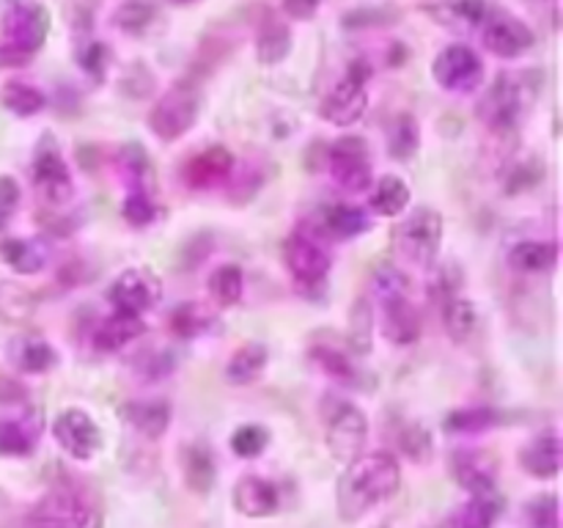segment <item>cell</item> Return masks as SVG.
I'll return each instance as SVG.
<instances>
[{
  "label": "cell",
  "instance_id": "59",
  "mask_svg": "<svg viewBox=\"0 0 563 528\" xmlns=\"http://www.w3.org/2000/svg\"><path fill=\"white\" fill-rule=\"evenodd\" d=\"M542 3H550V0H542Z\"/></svg>",
  "mask_w": 563,
  "mask_h": 528
},
{
  "label": "cell",
  "instance_id": "30",
  "mask_svg": "<svg viewBox=\"0 0 563 528\" xmlns=\"http://www.w3.org/2000/svg\"><path fill=\"white\" fill-rule=\"evenodd\" d=\"M561 248L555 240H522L509 251V264L517 273L539 275L555 270Z\"/></svg>",
  "mask_w": 563,
  "mask_h": 528
},
{
  "label": "cell",
  "instance_id": "20",
  "mask_svg": "<svg viewBox=\"0 0 563 528\" xmlns=\"http://www.w3.org/2000/svg\"><path fill=\"white\" fill-rule=\"evenodd\" d=\"M231 504H234V509L240 512L242 517L264 520V517H273L280 512V490L278 484L269 482V479L256 476V473H245V476H240V482L234 484Z\"/></svg>",
  "mask_w": 563,
  "mask_h": 528
},
{
  "label": "cell",
  "instance_id": "48",
  "mask_svg": "<svg viewBox=\"0 0 563 528\" xmlns=\"http://www.w3.org/2000/svg\"><path fill=\"white\" fill-rule=\"evenodd\" d=\"M269 446V429L262 424H245V427L236 429L231 435V451H234L240 460H256L267 451Z\"/></svg>",
  "mask_w": 563,
  "mask_h": 528
},
{
  "label": "cell",
  "instance_id": "17",
  "mask_svg": "<svg viewBox=\"0 0 563 528\" xmlns=\"http://www.w3.org/2000/svg\"><path fill=\"white\" fill-rule=\"evenodd\" d=\"M234 168H236V157L231 148L207 146V148H198L196 154H190V157L181 163L179 179L187 190L207 193V190H214V187L225 185V182L234 176Z\"/></svg>",
  "mask_w": 563,
  "mask_h": 528
},
{
  "label": "cell",
  "instance_id": "23",
  "mask_svg": "<svg viewBox=\"0 0 563 528\" xmlns=\"http://www.w3.org/2000/svg\"><path fill=\"white\" fill-rule=\"evenodd\" d=\"M563 465V440L555 429L537 435L520 449V468L539 482H553Z\"/></svg>",
  "mask_w": 563,
  "mask_h": 528
},
{
  "label": "cell",
  "instance_id": "58",
  "mask_svg": "<svg viewBox=\"0 0 563 528\" xmlns=\"http://www.w3.org/2000/svg\"><path fill=\"white\" fill-rule=\"evenodd\" d=\"M174 6H190V3H201V0H170Z\"/></svg>",
  "mask_w": 563,
  "mask_h": 528
},
{
  "label": "cell",
  "instance_id": "4",
  "mask_svg": "<svg viewBox=\"0 0 563 528\" xmlns=\"http://www.w3.org/2000/svg\"><path fill=\"white\" fill-rule=\"evenodd\" d=\"M49 33V14L42 3L14 0L3 14L0 69H22L42 53Z\"/></svg>",
  "mask_w": 563,
  "mask_h": 528
},
{
  "label": "cell",
  "instance_id": "6",
  "mask_svg": "<svg viewBox=\"0 0 563 528\" xmlns=\"http://www.w3.org/2000/svg\"><path fill=\"white\" fill-rule=\"evenodd\" d=\"M443 248V215L432 207H416L394 229V253L410 267H434Z\"/></svg>",
  "mask_w": 563,
  "mask_h": 528
},
{
  "label": "cell",
  "instance_id": "14",
  "mask_svg": "<svg viewBox=\"0 0 563 528\" xmlns=\"http://www.w3.org/2000/svg\"><path fill=\"white\" fill-rule=\"evenodd\" d=\"M108 300L115 311H130L143 317L163 300V280L152 267H126L110 284Z\"/></svg>",
  "mask_w": 563,
  "mask_h": 528
},
{
  "label": "cell",
  "instance_id": "1",
  "mask_svg": "<svg viewBox=\"0 0 563 528\" xmlns=\"http://www.w3.org/2000/svg\"><path fill=\"white\" fill-rule=\"evenodd\" d=\"M401 487V465L390 451H372L361 454L346 465L335 487V506L344 522H357L388 504Z\"/></svg>",
  "mask_w": 563,
  "mask_h": 528
},
{
  "label": "cell",
  "instance_id": "49",
  "mask_svg": "<svg viewBox=\"0 0 563 528\" xmlns=\"http://www.w3.org/2000/svg\"><path fill=\"white\" fill-rule=\"evenodd\" d=\"M528 528H561V504L555 493H542L528 501Z\"/></svg>",
  "mask_w": 563,
  "mask_h": 528
},
{
  "label": "cell",
  "instance_id": "25",
  "mask_svg": "<svg viewBox=\"0 0 563 528\" xmlns=\"http://www.w3.org/2000/svg\"><path fill=\"white\" fill-rule=\"evenodd\" d=\"M143 333H146L143 317L130 311H113L93 328L91 346L97 352H104V355H113V352H121L124 346H130L132 341L141 339Z\"/></svg>",
  "mask_w": 563,
  "mask_h": 528
},
{
  "label": "cell",
  "instance_id": "5",
  "mask_svg": "<svg viewBox=\"0 0 563 528\" xmlns=\"http://www.w3.org/2000/svg\"><path fill=\"white\" fill-rule=\"evenodd\" d=\"M203 97L196 80H179L152 105L148 110V130L163 143L181 141L201 119Z\"/></svg>",
  "mask_w": 563,
  "mask_h": 528
},
{
  "label": "cell",
  "instance_id": "43",
  "mask_svg": "<svg viewBox=\"0 0 563 528\" xmlns=\"http://www.w3.org/2000/svg\"><path fill=\"white\" fill-rule=\"evenodd\" d=\"M209 295L220 308H231L245 295V270L240 264H220L209 275Z\"/></svg>",
  "mask_w": 563,
  "mask_h": 528
},
{
  "label": "cell",
  "instance_id": "51",
  "mask_svg": "<svg viewBox=\"0 0 563 528\" xmlns=\"http://www.w3.org/2000/svg\"><path fill=\"white\" fill-rule=\"evenodd\" d=\"M229 50H231L229 38H223L220 33H212V38L201 42V47H198L196 61H192V77L209 75V72H212L214 66L225 58V53H229Z\"/></svg>",
  "mask_w": 563,
  "mask_h": 528
},
{
  "label": "cell",
  "instance_id": "33",
  "mask_svg": "<svg viewBox=\"0 0 563 528\" xmlns=\"http://www.w3.org/2000/svg\"><path fill=\"white\" fill-rule=\"evenodd\" d=\"M159 20V3L157 0H121L110 14L115 31L124 36H143L154 28Z\"/></svg>",
  "mask_w": 563,
  "mask_h": 528
},
{
  "label": "cell",
  "instance_id": "3",
  "mask_svg": "<svg viewBox=\"0 0 563 528\" xmlns=\"http://www.w3.org/2000/svg\"><path fill=\"white\" fill-rule=\"evenodd\" d=\"M374 297L379 302V328L383 336L396 346H410L421 339V311L410 300V280L394 264H383L372 278Z\"/></svg>",
  "mask_w": 563,
  "mask_h": 528
},
{
  "label": "cell",
  "instance_id": "41",
  "mask_svg": "<svg viewBox=\"0 0 563 528\" xmlns=\"http://www.w3.org/2000/svg\"><path fill=\"white\" fill-rule=\"evenodd\" d=\"M443 324L445 333H449L451 341H467L473 333H476L478 324V311L476 302L467 300V297L454 295L443 302Z\"/></svg>",
  "mask_w": 563,
  "mask_h": 528
},
{
  "label": "cell",
  "instance_id": "21",
  "mask_svg": "<svg viewBox=\"0 0 563 528\" xmlns=\"http://www.w3.org/2000/svg\"><path fill=\"white\" fill-rule=\"evenodd\" d=\"M179 471L190 493H212L214 484H218V454L207 440H185L179 446Z\"/></svg>",
  "mask_w": 563,
  "mask_h": 528
},
{
  "label": "cell",
  "instance_id": "13",
  "mask_svg": "<svg viewBox=\"0 0 563 528\" xmlns=\"http://www.w3.org/2000/svg\"><path fill=\"white\" fill-rule=\"evenodd\" d=\"M432 77L443 91L473 94L484 82V61L467 44H449L432 61Z\"/></svg>",
  "mask_w": 563,
  "mask_h": 528
},
{
  "label": "cell",
  "instance_id": "34",
  "mask_svg": "<svg viewBox=\"0 0 563 528\" xmlns=\"http://www.w3.org/2000/svg\"><path fill=\"white\" fill-rule=\"evenodd\" d=\"M269 363V352L264 344L247 341V344L236 346L234 355L225 363V380L231 385H253L264 374Z\"/></svg>",
  "mask_w": 563,
  "mask_h": 528
},
{
  "label": "cell",
  "instance_id": "47",
  "mask_svg": "<svg viewBox=\"0 0 563 528\" xmlns=\"http://www.w3.org/2000/svg\"><path fill=\"white\" fill-rule=\"evenodd\" d=\"M396 446L405 457H410L412 462H427L432 457V435L427 432V427L418 421H405L396 432Z\"/></svg>",
  "mask_w": 563,
  "mask_h": 528
},
{
  "label": "cell",
  "instance_id": "55",
  "mask_svg": "<svg viewBox=\"0 0 563 528\" xmlns=\"http://www.w3.org/2000/svg\"><path fill=\"white\" fill-rule=\"evenodd\" d=\"M88 278H91V270H88V264H82L80 258H69V262L60 264L58 273H55V280H58L64 289H75V286L86 284Z\"/></svg>",
  "mask_w": 563,
  "mask_h": 528
},
{
  "label": "cell",
  "instance_id": "8",
  "mask_svg": "<svg viewBox=\"0 0 563 528\" xmlns=\"http://www.w3.org/2000/svg\"><path fill=\"white\" fill-rule=\"evenodd\" d=\"M374 77V66L366 58H352L344 75L330 86L328 97L319 105V113L333 127H352L363 119L368 108V82Z\"/></svg>",
  "mask_w": 563,
  "mask_h": 528
},
{
  "label": "cell",
  "instance_id": "40",
  "mask_svg": "<svg viewBox=\"0 0 563 528\" xmlns=\"http://www.w3.org/2000/svg\"><path fill=\"white\" fill-rule=\"evenodd\" d=\"M308 358H311V363L324 374V377L335 380V383L341 385L357 383V369L355 363H352L350 352L339 350V346L333 344H313L311 350H308Z\"/></svg>",
  "mask_w": 563,
  "mask_h": 528
},
{
  "label": "cell",
  "instance_id": "29",
  "mask_svg": "<svg viewBox=\"0 0 563 528\" xmlns=\"http://www.w3.org/2000/svg\"><path fill=\"white\" fill-rule=\"evenodd\" d=\"M487 11V0H440L429 9V14L438 20V25L449 28V31L473 33L482 28Z\"/></svg>",
  "mask_w": 563,
  "mask_h": 528
},
{
  "label": "cell",
  "instance_id": "45",
  "mask_svg": "<svg viewBox=\"0 0 563 528\" xmlns=\"http://www.w3.org/2000/svg\"><path fill=\"white\" fill-rule=\"evenodd\" d=\"M346 341H350L352 355H368L374 346V311L372 300L368 297H357L355 306L350 311V333H346Z\"/></svg>",
  "mask_w": 563,
  "mask_h": 528
},
{
  "label": "cell",
  "instance_id": "2",
  "mask_svg": "<svg viewBox=\"0 0 563 528\" xmlns=\"http://www.w3.org/2000/svg\"><path fill=\"white\" fill-rule=\"evenodd\" d=\"M542 91V75L533 69L500 72L478 99V119L495 135L515 132L526 121Z\"/></svg>",
  "mask_w": 563,
  "mask_h": 528
},
{
  "label": "cell",
  "instance_id": "12",
  "mask_svg": "<svg viewBox=\"0 0 563 528\" xmlns=\"http://www.w3.org/2000/svg\"><path fill=\"white\" fill-rule=\"evenodd\" d=\"M328 170L335 185L350 196L366 193L372 187V160H368V146L363 138L344 135L328 148Z\"/></svg>",
  "mask_w": 563,
  "mask_h": 528
},
{
  "label": "cell",
  "instance_id": "53",
  "mask_svg": "<svg viewBox=\"0 0 563 528\" xmlns=\"http://www.w3.org/2000/svg\"><path fill=\"white\" fill-rule=\"evenodd\" d=\"M22 201L20 182L9 174H0V231L11 223Z\"/></svg>",
  "mask_w": 563,
  "mask_h": 528
},
{
  "label": "cell",
  "instance_id": "57",
  "mask_svg": "<svg viewBox=\"0 0 563 528\" xmlns=\"http://www.w3.org/2000/svg\"><path fill=\"white\" fill-rule=\"evenodd\" d=\"M319 6H322V0H280V11H284L289 20H297V22L313 20Z\"/></svg>",
  "mask_w": 563,
  "mask_h": 528
},
{
  "label": "cell",
  "instance_id": "42",
  "mask_svg": "<svg viewBox=\"0 0 563 528\" xmlns=\"http://www.w3.org/2000/svg\"><path fill=\"white\" fill-rule=\"evenodd\" d=\"M418 148H421V124L412 113H399L394 116V121L388 124V152L394 160H410L416 157Z\"/></svg>",
  "mask_w": 563,
  "mask_h": 528
},
{
  "label": "cell",
  "instance_id": "9",
  "mask_svg": "<svg viewBox=\"0 0 563 528\" xmlns=\"http://www.w3.org/2000/svg\"><path fill=\"white\" fill-rule=\"evenodd\" d=\"M284 264L297 286H302V289H317L330 275L333 256L322 245L319 234H313L311 229H297L284 242Z\"/></svg>",
  "mask_w": 563,
  "mask_h": 528
},
{
  "label": "cell",
  "instance_id": "31",
  "mask_svg": "<svg viewBox=\"0 0 563 528\" xmlns=\"http://www.w3.org/2000/svg\"><path fill=\"white\" fill-rule=\"evenodd\" d=\"M368 229H372V223H368L366 209L355 207V204L328 207L322 212V220H319V231L330 240H352V237H361Z\"/></svg>",
  "mask_w": 563,
  "mask_h": 528
},
{
  "label": "cell",
  "instance_id": "39",
  "mask_svg": "<svg viewBox=\"0 0 563 528\" xmlns=\"http://www.w3.org/2000/svg\"><path fill=\"white\" fill-rule=\"evenodd\" d=\"M121 215L132 229H148L159 220L163 209H159L157 198H154L152 185H130L126 187L124 204H121Z\"/></svg>",
  "mask_w": 563,
  "mask_h": 528
},
{
  "label": "cell",
  "instance_id": "27",
  "mask_svg": "<svg viewBox=\"0 0 563 528\" xmlns=\"http://www.w3.org/2000/svg\"><path fill=\"white\" fill-rule=\"evenodd\" d=\"M0 262L16 275H36L49 264V245L31 237H5L0 240Z\"/></svg>",
  "mask_w": 563,
  "mask_h": 528
},
{
  "label": "cell",
  "instance_id": "28",
  "mask_svg": "<svg viewBox=\"0 0 563 528\" xmlns=\"http://www.w3.org/2000/svg\"><path fill=\"white\" fill-rule=\"evenodd\" d=\"M42 435L38 413H27L20 418H0V457H31Z\"/></svg>",
  "mask_w": 563,
  "mask_h": 528
},
{
  "label": "cell",
  "instance_id": "22",
  "mask_svg": "<svg viewBox=\"0 0 563 528\" xmlns=\"http://www.w3.org/2000/svg\"><path fill=\"white\" fill-rule=\"evenodd\" d=\"M220 328H223L220 311L203 300H185L170 308L168 314V330L181 341H196L203 336L220 333Z\"/></svg>",
  "mask_w": 563,
  "mask_h": 528
},
{
  "label": "cell",
  "instance_id": "36",
  "mask_svg": "<svg viewBox=\"0 0 563 528\" xmlns=\"http://www.w3.org/2000/svg\"><path fill=\"white\" fill-rule=\"evenodd\" d=\"M49 97L44 94V88H38L36 82L27 80H9L0 86V105H3L9 113L20 116V119H31L38 116L47 108Z\"/></svg>",
  "mask_w": 563,
  "mask_h": 528
},
{
  "label": "cell",
  "instance_id": "26",
  "mask_svg": "<svg viewBox=\"0 0 563 528\" xmlns=\"http://www.w3.org/2000/svg\"><path fill=\"white\" fill-rule=\"evenodd\" d=\"M9 363L20 374H47L58 366V352L42 333H20L9 341Z\"/></svg>",
  "mask_w": 563,
  "mask_h": 528
},
{
  "label": "cell",
  "instance_id": "46",
  "mask_svg": "<svg viewBox=\"0 0 563 528\" xmlns=\"http://www.w3.org/2000/svg\"><path fill=\"white\" fill-rule=\"evenodd\" d=\"M176 358L170 350H143L137 352L135 361H132V372L141 383H163L174 374Z\"/></svg>",
  "mask_w": 563,
  "mask_h": 528
},
{
  "label": "cell",
  "instance_id": "16",
  "mask_svg": "<svg viewBox=\"0 0 563 528\" xmlns=\"http://www.w3.org/2000/svg\"><path fill=\"white\" fill-rule=\"evenodd\" d=\"M31 179L33 187H36V190L42 193V198H47L49 204H66L75 196V179H71L69 165H66L58 143L49 135L42 138V143H38L36 152H33Z\"/></svg>",
  "mask_w": 563,
  "mask_h": 528
},
{
  "label": "cell",
  "instance_id": "10",
  "mask_svg": "<svg viewBox=\"0 0 563 528\" xmlns=\"http://www.w3.org/2000/svg\"><path fill=\"white\" fill-rule=\"evenodd\" d=\"M368 440V418L352 402H339L324 418V446L330 457L341 465H350L352 460L366 451Z\"/></svg>",
  "mask_w": 563,
  "mask_h": 528
},
{
  "label": "cell",
  "instance_id": "18",
  "mask_svg": "<svg viewBox=\"0 0 563 528\" xmlns=\"http://www.w3.org/2000/svg\"><path fill=\"white\" fill-rule=\"evenodd\" d=\"M500 462L493 451L465 446L451 454V476L467 495H489L498 487Z\"/></svg>",
  "mask_w": 563,
  "mask_h": 528
},
{
  "label": "cell",
  "instance_id": "38",
  "mask_svg": "<svg viewBox=\"0 0 563 528\" xmlns=\"http://www.w3.org/2000/svg\"><path fill=\"white\" fill-rule=\"evenodd\" d=\"M500 515H504V501L498 495H471V501L462 504L454 515L451 528H495Z\"/></svg>",
  "mask_w": 563,
  "mask_h": 528
},
{
  "label": "cell",
  "instance_id": "11",
  "mask_svg": "<svg viewBox=\"0 0 563 528\" xmlns=\"http://www.w3.org/2000/svg\"><path fill=\"white\" fill-rule=\"evenodd\" d=\"M478 31H482L484 47H487L495 58L504 61L522 58V55L531 53L533 44H537L533 28L506 9H489Z\"/></svg>",
  "mask_w": 563,
  "mask_h": 528
},
{
  "label": "cell",
  "instance_id": "37",
  "mask_svg": "<svg viewBox=\"0 0 563 528\" xmlns=\"http://www.w3.org/2000/svg\"><path fill=\"white\" fill-rule=\"evenodd\" d=\"M412 190L401 176H383L377 185L372 187V196H368V207L379 218H399L407 207H410Z\"/></svg>",
  "mask_w": 563,
  "mask_h": 528
},
{
  "label": "cell",
  "instance_id": "54",
  "mask_svg": "<svg viewBox=\"0 0 563 528\" xmlns=\"http://www.w3.org/2000/svg\"><path fill=\"white\" fill-rule=\"evenodd\" d=\"M121 86H124V91L132 94V97H143V94H148L154 88V77L143 64H132L130 72L121 77Z\"/></svg>",
  "mask_w": 563,
  "mask_h": 528
},
{
  "label": "cell",
  "instance_id": "19",
  "mask_svg": "<svg viewBox=\"0 0 563 528\" xmlns=\"http://www.w3.org/2000/svg\"><path fill=\"white\" fill-rule=\"evenodd\" d=\"M253 44L264 66H278L291 53V25L269 6H258L253 16Z\"/></svg>",
  "mask_w": 563,
  "mask_h": 528
},
{
  "label": "cell",
  "instance_id": "35",
  "mask_svg": "<svg viewBox=\"0 0 563 528\" xmlns=\"http://www.w3.org/2000/svg\"><path fill=\"white\" fill-rule=\"evenodd\" d=\"M504 421L500 413L495 407L487 405H471V407H460V410H451L445 416L443 429L449 435H460V438H476V435L489 432L498 424Z\"/></svg>",
  "mask_w": 563,
  "mask_h": 528
},
{
  "label": "cell",
  "instance_id": "56",
  "mask_svg": "<svg viewBox=\"0 0 563 528\" xmlns=\"http://www.w3.org/2000/svg\"><path fill=\"white\" fill-rule=\"evenodd\" d=\"M212 251H214L212 234H196L185 245V267H201Z\"/></svg>",
  "mask_w": 563,
  "mask_h": 528
},
{
  "label": "cell",
  "instance_id": "44",
  "mask_svg": "<svg viewBox=\"0 0 563 528\" xmlns=\"http://www.w3.org/2000/svg\"><path fill=\"white\" fill-rule=\"evenodd\" d=\"M75 61L93 82H102L108 77L110 64H113V50H110L108 42L80 36V42L75 44Z\"/></svg>",
  "mask_w": 563,
  "mask_h": 528
},
{
  "label": "cell",
  "instance_id": "32",
  "mask_svg": "<svg viewBox=\"0 0 563 528\" xmlns=\"http://www.w3.org/2000/svg\"><path fill=\"white\" fill-rule=\"evenodd\" d=\"M36 295L16 280L0 278V322L20 328L36 317Z\"/></svg>",
  "mask_w": 563,
  "mask_h": 528
},
{
  "label": "cell",
  "instance_id": "15",
  "mask_svg": "<svg viewBox=\"0 0 563 528\" xmlns=\"http://www.w3.org/2000/svg\"><path fill=\"white\" fill-rule=\"evenodd\" d=\"M53 438L66 457L75 462H88L102 449V429L91 418V413L80 407H66L53 418Z\"/></svg>",
  "mask_w": 563,
  "mask_h": 528
},
{
  "label": "cell",
  "instance_id": "52",
  "mask_svg": "<svg viewBox=\"0 0 563 528\" xmlns=\"http://www.w3.org/2000/svg\"><path fill=\"white\" fill-rule=\"evenodd\" d=\"M399 20V11L385 9V6H368V9H355L344 16V28L350 31H361V28H379V25H394Z\"/></svg>",
  "mask_w": 563,
  "mask_h": 528
},
{
  "label": "cell",
  "instance_id": "24",
  "mask_svg": "<svg viewBox=\"0 0 563 528\" xmlns=\"http://www.w3.org/2000/svg\"><path fill=\"white\" fill-rule=\"evenodd\" d=\"M121 421L146 440H159L170 429L174 407L165 399H132L121 405Z\"/></svg>",
  "mask_w": 563,
  "mask_h": 528
},
{
  "label": "cell",
  "instance_id": "50",
  "mask_svg": "<svg viewBox=\"0 0 563 528\" xmlns=\"http://www.w3.org/2000/svg\"><path fill=\"white\" fill-rule=\"evenodd\" d=\"M462 284H465V278H462L460 264H443V267L434 270L432 280H429V297H434L443 306L449 297L462 295Z\"/></svg>",
  "mask_w": 563,
  "mask_h": 528
},
{
  "label": "cell",
  "instance_id": "7",
  "mask_svg": "<svg viewBox=\"0 0 563 528\" xmlns=\"http://www.w3.org/2000/svg\"><path fill=\"white\" fill-rule=\"evenodd\" d=\"M31 528H102L104 515L97 501L77 487H55L33 506Z\"/></svg>",
  "mask_w": 563,
  "mask_h": 528
}]
</instances>
